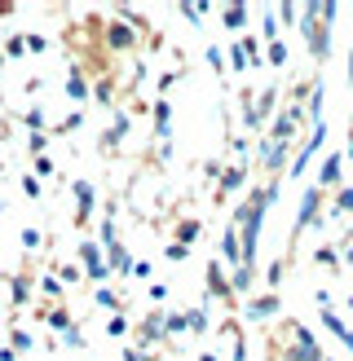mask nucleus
Masks as SVG:
<instances>
[{
	"instance_id": "obj_1",
	"label": "nucleus",
	"mask_w": 353,
	"mask_h": 361,
	"mask_svg": "<svg viewBox=\"0 0 353 361\" xmlns=\"http://www.w3.org/2000/svg\"><path fill=\"white\" fill-rule=\"evenodd\" d=\"M335 13H340V5H305L300 9V35H305V44H309L313 66H323L331 58V23H335Z\"/></svg>"
},
{
	"instance_id": "obj_2",
	"label": "nucleus",
	"mask_w": 353,
	"mask_h": 361,
	"mask_svg": "<svg viewBox=\"0 0 353 361\" xmlns=\"http://www.w3.org/2000/svg\"><path fill=\"white\" fill-rule=\"evenodd\" d=\"M278 339H287V344H292V348L274 353L278 361H323V357H327L323 344L309 335V326H305V322H296V317H287V322L278 326Z\"/></svg>"
},
{
	"instance_id": "obj_3",
	"label": "nucleus",
	"mask_w": 353,
	"mask_h": 361,
	"mask_svg": "<svg viewBox=\"0 0 353 361\" xmlns=\"http://www.w3.org/2000/svg\"><path fill=\"white\" fill-rule=\"evenodd\" d=\"M323 203H327V190H318V185H309L305 194H300V207H296V225H292V251H296V238L305 233L309 225H318L323 221ZM292 251H287V260H292Z\"/></svg>"
},
{
	"instance_id": "obj_4",
	"label": "nucleus",
	"mask_w": 353,
	"mask_h": 361,
	"mask_svg": "<svg viewBox=\"0 0 353 361\" xmlns=\"http://www.w3.org/2000/svg\"><path fill=\"white\" fill-rule=\"evenodd\" d=\"M323 141H327V123H313V128L300 137V150L292 154V164H287V168H292V176H305V168L313 164V154L323 150Z\"/></svg>"
},
{
	"instance_id": "obj_5",
	"label": "nucleus",
	"mask_w": 353,
	"mask_h": 361,
	"mask_svg": "<svg viewBox=\"0 0 353 361\" xmlns=\"http://www.w3.org/2000/svg\"><path fill=\"white\" fill-rule=\"evenodd\" d=\"M208 295H212V300H221L225 309H234V304H239V295H234V278H225V269H221L217 256L208 260Z\"/></svg>"
},
{
	"instance_id": "obj_6",
	"label": "nucleus",
	"mask_w": 353,
	"mask_h": 361,
	"mask_svg": "<svg viewBox=\"0 0 353 361\" xmlns=\"http://www.w3.org/2000/svg\"><path fill=\"white\" fill-rule=\"evenodd\" d=\"M80 269H84V278L88 282H97V286H106V278H111V264H106V256H102V247L97 243H80Z\"/></svg>"
},
{
	"instance_id": "obj_7",
	"label": "nucleus",
	"mask_w": 353,
	"mask_h": 361,
	"mask_svg": "<svg viewBox=\"0 0 353 361\" xmlns=\"http://www.w3.org/2000/svg\"><path fill=\"white\" fill-rule=\"evenodd\" d=\"M221 260L234 264V274L243 269V221L239 216H229V225L221 229Z\"/></svg>"
},
{
	"instance_id": "obj_8",
	"label": "nucleus",
	"mask_w": 353,
	"mask_h": 361,
	"mask_svg": "<svg viewBox=\"0 0 353 361\" xmlns=\"http://www.w3.org/2000/svg\"><path fill=\"white\" fill-rule=\"evenodd\" d=\"M71 194H76V225L88 229V221H93V207H97V190H93V180H71Z\"/></svg>"
},
{
	"instance_id": "obj_9",
	"label": "nucleus",
	"mask_w": 353,
	"mask_h": 361,
	"mask_svg": "<svg viewBox=\"0 0 353 361\" xmlns=\"http://www.w3.org/2000/svg\"><path fill=\"white\" fill-rule=\"evenodd\" d=\"M318 190H327V194H335L345 185V154L340 150H331L327 159H323V168H318V180H313Z\"/></svg>"
},
{
	"instance_id": "obj_10",
	"label": "nucleus",
	"mask_w": 353,
	"mask_h": 361,
	"mask_svg": "<svg viewBox=\"0 0 353 361\" xmlns=\"http://www.w3.org/2000/svg\"><path fill=\"white\" fill-rule=\"evenodd\" d=\"M150 115H155V141H159V150L168 154V146H172V102L168 97H155L150 102Z\"/></svg>"
},
{
	"instance_id": "obj_11",
	"label": "nucleus",
	"mask_w": 353,
	"mask_h": 361,
	"mask_svg": "<svg viewBox=\"0 0 353 361\" xmlns=\"http://www.w3.org/2000/svg\"><path fill=\"white\" fill-rule=\"evenodd\" d=\"M282 309V295L278 291H265V295H252V300H247V322H270L274 313Z\"/></svg>"
},
{
	"instance_id": "obj_12",
	"label": "nucleus",
	"mask_w": 353,
	"mask_h": 361,
	"mask_svg": "<svg viewBox=\"0 0 353 361\" xmlns=\"http://www.w3.org/2000/svg\"><path fill=\"white\" fill-rule=\"evenodd\" d=\"M217 18H221V27H225V31L247 35V23H252V5H221Z\"/></svg>"
},
{
	"instance_id": "obj_13",
	"label": "nucleus",
	"mask_w": 353,
	"mask_h": 361,
	"mask_svg": "<svg viewBox=\"0 0 353 361\" xmlns=\"http://www.w3.org/2000/svg\"><path fill=\"white\" fill-rule=\"evenodd\" d=\"M247 172H252L247 164H229V168H225V176L217 180V203H225V198L234 194V190H243V185H247Z\"/></svg>"
},
{
	"instance_id": "obj_14",
	"label": "nucleus",
	"mask_w": 353,
	"mask_h": 361,
	"mask_svg": "<svg viewBox=\"0 0 353 361\" xmlns=\"http://www.w3.org/2000/svg\"><path fill=\"white\" fill-rule=\"evenodd\" d=\"M141 40V35L128 27V23H119V18H111V23H106V44H111L115 53H124V49H133Z\"/></svg>"
},
{
	"instance_id": "obj_15",
	"label": "nucleus",
	"mask_w": 353,
	"mask_h": 361,
	"mask_svg": "<svg viewBox=\"0 0 353 361\" xmlns=\"http://www.w3.org/2000/svg\"><path fill=\"white\" fill-rule=\"evenodd\" d=\"M66 97L71 102H88V97H93V88H88V80H84V71H80V62H71L66 66Z\"/></svg>"
},
{
	"instance_id": "obj_16",
	"label": "nucleus",
	"mask_w": 353,
	"mask_h": 361,
	"mask_svg": "<svg viewBox=\"0 0 353 361\" xmlns=\"http://www.w3.org/2000/svg\"><path fill=\"white\" fill-rule=\"evenodd\" d=\"M128 128H133V115H128V111H119L115 123L102 133V150H119V146H124V137H128Z\"/></svg>"
},
{
	"instance_id": "obj_17",
	"label": "nucleus",
	"mask_w": 353,
	"mask_h": 361,
	"mask_svg": "<svg viewBox=\"0 0 353 361\" xmlns=\"http://www.w3.org/2000/svg\"><path fill=\"white\" fill-rule=\"evenodd\" d=\"M313 264L340 278V269H345V260H340V247H335V243H318V247H313Z\"/></svg>"
},
{
	"instance_id": "obj_18",
	"label": "nucleus",
	"mask_w": 353,
	"mask_h": 361,
	"mask_svg": "<svg viewBox=\"0 0 353 361\" xmlns=\"http://www.w3.org/2000/svg\"><path fill=\"white\" fill-rule=\"evenodd\" d=\"M31 286H35V278L27 274V269L18 278H9V304H13V309H27V304H31Z\"/></svg>"
},
{
	"instance_id": "obj_19",
	"label": "nucleus",
	"mask_w": 353,
	"mask_h": 361,
	"mask_svg": "<svg viewBox=\"0 0 353 361\" xmlns=\"http://www.w3.org/2000/svg\"><path fill=\"white\" fill-rule=\"evenodd\" d=\"M327 216H349V221H353V185H340V190L331 194Z\"/></svg>"
},
{
	"instance_id": "obj_20",
	"label": "nucleus",
	"mask_w": 353,
	"mask_h": 361,
	"mask_svg": "<svg viewBox=\"0 0 353 361\" xmlns=\"http://www.w3.org/2000/svg\"><path fill=\"white\" fill-rule=\"evenodd\" d=\"M199 221L194 216H186V221H176V233H172V243H181V247H194V238H199Z\"/></svg>"
},
{
	"instance_id": "obj_21",
	"label": "nucleus",
	"mask_w": 353,
	"mask_h": 361,
	"mask_svg": "<svg viewBox=\"0 0 353 361\" xmlns=\"http://www.w3.org/2000/svg\"><path fill=\"white\" fill-rule=\"evenodd\" d=\"M225 62L234 66V71H252V58H247V49H243V40H234V44H229V53H225Z\"/></svg>"
},
{
	"instance_id": "obj_22",
	"label": "nucleus",
	"mask_w": 353,
	"mask_h": 361,
	"mask_svg": "<svg viewBox=\"0 0 353 361\" xmlns=\"http://www.w3.org/2000/svg\"><path fill=\"white\" fill-rule=\"evenodd\" d=\"M186 317H190V335H208V326H212V322H208V304H199V309H190Z\"/></svg>"
},
{
	"instance_id": "obj_23",
	"label": "nucleus",
	"mask_w": 353,
	"mask_h": 361,
	"mask_svg": "<svg viewBox=\"0 0 353 361\" xmlns=\"http://www.w3.org/2000/svg\"><path fill=\"white\" fill-rule=\"evenodd\" d=\"M31 176L35 180H53V176H58V168H53L49 154H40V159H31Z\"/></svg>"
},
{
	"instance_id": "obj_24",
	"label": "nucleus",
	"mask_w": 353,
	"mask_h": 361,
	"mask_svg": "<svg viewBox=\"0 0 353 361\" xmlns=\"http://www.w3.org/2000/svg\"><path fill=\"white\" fill-rule=\"evenodd\" d=\"M9 344H13V353H31L35 339H31V331H23V326H9Z\"/></svg>"
},
{
	"instance_id": "obj_25",
	"label": "nucleus",
	"mask_w": 353,
	"mask_h": 361,
	"mask_svg": "<svg viewBox=\"0 0 353 361\" xmlns=\"http://www.w3.org/2000/svg\"><path fill=\"white\" fill-rule=\"evenodd\" d=\"M40 295H44L49 304H58V300H62V282L53 278V274H40Z\"/></svg>"
},
{
	"instance_id": "obj_26",
	"label": "nucleus",
	"mask_w": 353,
	"mask_h": 361,
	"mask_svg": "<svg viewBox=\"0 0 353 361\" xmlns=\"http://www.w3.org/2000/svg\"><path fill=\"white\" fill-rule=\"evenodd\" d=\"M265 62H270V66H287V40L265 44Z\"/></svg>"
},
{
	"instance_id": "obj_27",
	"label": "nucleus",
	"mask_w": 353,
	"mask_h": 361,
	"mask_svg": "<svg viewBox=\"0 0 353 361\" xmlns=\"http://www.w3.org/2000/svg\"><path fill=\"white\" fill-rule=\"evenodd\" d=\"M80 123H84V111H71V115H66L62 123H53V128H49V133H53V137H66V133H76V128H80Z\"/></svg>"
},
{
	"instance_id": "obj_28",
	"label": "nucleus",
	"mask_w": 353,
	"mask_h": 361,
	"mask_svg": "<svg viewBox=\"0 0 353 361\" xmlns=\"http://www.w3.org/2000/svg\"><path fill=\"white\" fill-rule=\"evenodd\" d=\"M53 278H58L62 286H76V282L84 278V269H80V264H58V269H53Z\"/></svg>"
},
{
	"instance_id": "obj_29",
	"label": "nucleus",
	"mask_w": 353,
	"mask_h": 361,
	"mask_svg": "<svg viewBox=\"0 0 353 361\" xmlns=\"http://www.w3.org/2000/svg\"><path fill=\"white\" fill-rule=\"evenodd\" d=\"M93 97H97L102 106H115V80H111V75H102L97 88H93Z\"/></svg>"
},
{
	"instance_id": "obj_30",
	"label": "nucleus",
	"mask_w": 353,
	"mask_h": 361,
	"mask_svg": "<svg viewBox=\"0 0 353 361\" xmlns=\"http://www.w3.org/2000/svg\"><path fill=\"white\" fill-rule=\"evenodd\" d=\"M27 150H31V159L49 154V133H27Z\"/></svg>"
},
{
	"instance_id": "obj_31",
	"label": "nucleus",
	"mask_w": 353,
	"mask_h": 361,
	"mask_svg": "<svg viewBox=\"0 0 353 361\" xmlns=\"http://www.w3.org/2000/svg\"><path fill=\"white\" fill-rule=\"evenodd\" d=\"M93 300H97V309H111V313H119V295L111 291V286H97V295H93Z\"/></svg>"
},
{
	"instance_id": "obj_32",
	"label": "nucleus",
	"mask_w": 353,
	"mask_h": 361,
	"mask_svg": "<svg viewBox=\"0 0 353 361\" xmlns=\"http://www.w3.org/2000/svg\"><path fill=\"white\" fill-rule=\"evenodd\" d=\"M208 66H212V71H217V75L225 80V71H229V66H225V53H221V44H208Z\"/></svg>"
},
{
	"instance_id": "obj_33",
	"label": "nucleus",
	"mask_w": 353,
	"mask_h": 361,
	"mask_svg": "<svg viewBox=\"0 0 353 361\" xmlns=\"http://www.w3.org/2000/svg\"><path fill=\"white\" fill-rule=\"evenodd\" d=\"M23 194L31 198V203H40V198H44V185H40V180H35L31 172H23Z\"/></svg>"
},
{
	"instance_id": "obj_34",
	"label": "nucleus",
	"mask_w": 353,
	"mask_h": 361,
	"mask_svg": "<svg viewBox=\"0 0 353 361\" xmlns=\"http://www.w3.org/2000/svg\"><path fill=\"white\" fill-rule=\"evenodd\" d=\"M274 13H278V27H296L300 23V9L296 5H274Z\"/></svg>"
},
{
	"instance_id": "obj_35",
	"label": "nucleus",
	"mask_w": 353,
	"mask_h": 361,
	"mask_svg": "<svg viewBox=\"0 0 353 361\" xmlns=\"http://www.w3.org/2000/svg\"><path fill=\"white\" fill-rule=\"evenodd\" d=\"M106 335H111V339H119V335H128V317H124V313H115V317H106Z\"/></svg>"
},
{
	"instance_id": "obj_36",
	"label": "nucleus",
	"mask_w": 353,
	"mask_h": 361,
	"mask_svg": "<svg viewBox=\"0 0 353 361\" xmlns=\"http://www.w3.org/2000/svg\"><path fill=\"white\" fill-rule=\"evenodd\" d=\"M23 247H27V251H40V247H44V233L35 229V225H27V229H23Z\"/></svg>"
},
{
	"instance_id": "obj_37",
	"label": "nucleus",
	"mask_w": 353,
	"mask_h": 361,
	"mask_svg": "<svg viewBox=\"0 0 353 361\" xmlns=\"http://www.w3.org/2000/svg\"><path fill=\"white\" fill-rule=\"evenodd\" d=\"M27 53V35H9L5 40V58H23Z\"/></svg>"
},
{
	"instance_id": "obj_38",
	"label": "nucleus",
	"mask_w": 353,
	"mask_h": 361,
	"mask_svg": "<svg viewBox=\"0 0 353 361\" xmlns=\"http://www.w3.org/2000/svg\"><path fill=\"white\" fill-rule=\"evenodd\" d=\"M44 49H49V40H44V35H40V31H27V53H35V58H40Z\"/></svg>"
},
{
	"instance_id": "obj_39",
	"label": "nucleus",
	"mask_w": 353,
	"mask_h": 361,
	"mask_svg": "<svg viewBox=\"0 0 353 361\" xmlns=\"http://www.w3.org/2000/svg\"><path fill=\"white\" fill-rule=\"evenodd\" d=\"M164 256H168L172 264H181V260H190V247H181V243H168V247H164Z\"/></svg>"
},
{
	"instance_id": "obj_40",
	"label": "nucleus",
	"mask_w": 353,
	"mask_h": 361,
	"mask_svg": "<svg viewBox=\"0 0 353 361\" xmlns=\"http://www.w3.org/2000/svg\"><path fill=\"white\" fill-rule=\"evenodd\" d=\"M66 344H71V348H88V335H84L80 326H71V331H66Z\"/></svg>"
},
{
	"instance_id": "obj_41",
	"label": "nucleus",
	"mask_w": 353,
	"mask_h": 361,
	"mask_svg": "<svg viewBox=\"0 0 353 361\" xmlns=\"http://www.w3.org/2000/svg\"><path fill=\"white\" fill-rule=\"evenodd\" d=\"M150 300L164 304V300H168V286H164V282H150Z\"/></svg>"
},
{
	"instance_id": "obj_42",
	"label": "nucleus",
	"mask_w": 353,
	"mask_h": 361,
	"mask_svg": "<svg viewBox=\"0 0 353 361\" xmlns=\"http://www.w3.org/2000/svg\"><path fill=\"white\" fill-rule=\"evenodd\" d=\"M199 361H221V357H217V348H203V353H199Z\"/></svg>"
},
{
	"instance_id": "obj_43",
	"label": "nucleus",
	"mask_w": 353,
	"mask_h": 361,
	"mask_svg": "<svg viewBox=\"0 0 353 361\" xmlns=\"http://www.w3.org/2000/svg\"><path fill=\"white\" fill-rule=\"evenodd\" d=\"M345 309H349V317H353V291H349V295H345Z\"/></svg>"
},
{
	"instance_id": "obj_44",
	"label": "nucleus",
	"mask_w": 353,
	"mask_h": 361,
	"mask_svg": "<svg viewBox=\"0 0 353 361\" xmlns=\"http://www.w3.org/2000/svg\"><path fill=\"white\" fill-rule=\"evenodd\" d=\"M13 13V5H0V18H9Z\"/></svg>"
},
{
	"instance_id": "obj_45",
	"label": "nucleus",
	"mask_w": 353,
	"mask_h": 361,
	"mask_svg": "<svg viewBox=\"0 0 353 361\" xmlns=\"http://www.w3.org/2000/svg\"><path fill=\"white\" fill-rule=\"evenodd\" d=\"M0 172H5V159H0Z\"/></svg>"
},
{
	"instance_id": "obj_46",
	"label": "nucleus",
	"mask_w": 353,
	"mask_h": 361,
	"mask_svg": "<svg viewBox=\"0 0 353 361\" xmlns=\"http://www.w3.org/2000/svg\"><path fill=\"white\" fill-rule=\"evenodd\" d=\"M323 361H335V357H323Z\"/></svg>"
}]
</instances>
